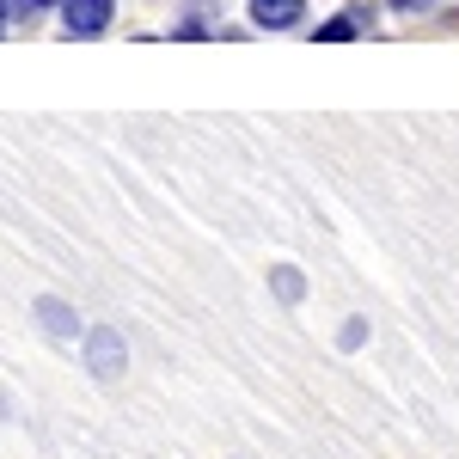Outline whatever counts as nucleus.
<instances>
[{
    "instance_id": "9",
    "label": "nucleus",
    "mask_w": 459,
    "mask_h": 459,
    "mask_svg": "<svg viewBox=\"0 0 459 459\" xmlns=\"http://www.w3.org/2000/svg\"><path fill=\"white\" fill-rule=\"evenodd\" d=\"M392 6H398V13H429L435 0H392Z\"/></svg>"
},
{
    "instance_id": "5",
    "label": "nucleus",
    "mask_w": 459,
    "mask_h": 459,
    "mask_svg": "<svg viewBox=\"0 0 459 459\" xmlns=\"http://www.w3.org/2000/svg\"><path fill=\"white\" fill-rule=\"evenodd\" d=\"M270 294H276L282 307H300V300H307V276H300L294 264H276V270H270Z\"/></svg>"
},
{
    "instance_id": "8",
    "label": "nucleus",
    "mask_w": 459,
    "mask_h": 459,
    "mask_svg": "<svg viewBox=\"0 0 459 459\" xmlns=\"http://www.w3.org/2000/svg\"><path fill=\"white\" fill-rule=\"evenodd\" d=\"M350 25H355V31L374 25V0H350Z\"/></svg>"
},
{
    "instance_id": "10",
    "label": "nucleus",
    "mask_w": 459,
    "mask_h": 459,
    "mask_svg": "<svg viewBox=\"0 0 459 459\" xmlns=\"http://www.w3.org/2000/svg\"><path fill=\"white\" fill-rule=\"evenodd\" d=\"M37 6H62V0H19V13H25V19H31Z\"/></svg>"
},
{
    "instance_id": "11",
    "label": "nucleus",
    "mask_w": 459,
    "mask_h": 459,
    "mask_svg": "<svg viewBox=\"0 0 459 459\" xmlns=\"http://www.w3.org/2000/svg\"><path fill=\"white\" fill-rule=\"evenodd\" d=\"M0 25H6V13H0Z\"/></svg>"
},
{
    "instance_id": "1",
    "label": "nucleus",
    "mask_w": 459,
    "mask_h": 459,
    "mask_svg": "<svg viewBox=\"0 0 459 459\" xmlns=\"http://www.w3.org/2000/svg\"><path fill=\"white\" fill-rule=\"evenodd\" d=\"M80 355H86V374L92 380H123V368H129V343H123V331L117 325H92L86 337H80Z\"/></svg>"
},
{
    "instance_id": "4",
    "label": "nucleus",
    "mask_w": 459,
    "mask_h": 459,
    "mask_svg": "<svg viewBox=\"0 0 459 459\" xmlns=\"http://www.w3.org/2000/svg\"><path fill=\"white\" fill-rule=\"evenodd\" d=\"M307 19V0H251V25L257 31H288Z\"/></svg>"
},
{
    "instance_id": "7",
    "label": "nucleus",
    "mask_w": 459,
    "mask_h": 459,
    "mask_svg": "<svg viewBox=\"0 0 459 459\" xmlns=\"http://www.w3.org/2000/svg\"><path fill=\"white\" fill-rule=\"evenodd\" d=\"M368 343V318L355 313V318H343V331H337V350H361Z\"/></svg>"
},
{
    "instance_id": "3",
    "label": "nucleus",
    "mask_w": 459,
    "mask_h": 459,
    "mask_svg": "<svg viewBox=\"0 0 459 459\" xmlns=\"http://www.w3.org/2000/svg\"><path fill=\"white\" fill-rule=\"evenodd\" d=\"M62 25H68V37H105L110 0H62Z\"/></svg>"
},
{
    "instance_id": "2",
    "label": "nucleus",
    "mask_w": 459,
    "mask_h": 459,
    "mask_svg": "<svg viewBox=\"0 0 459 459\" xmlns=\"http://www.w3.org/2000/svg\"><path fill=\"white\" fill-rule=\"evenodd\" d=\"M31 318L43 325V337H56V343H74V337H86V325H80V313H74L62 294H37Z\"/></svg>"
},
{
    "instance_id": "6",
    "label": "nucleus",
    "mask_w": 459,
    "mask_h": 459,
    "mask_svg": "<svg viewBox=\"0 0 459 459\" xmlns=\"http://www.w3.org/2000/svg\"><path fill=\"white\" fill-rule=\"evenodd\" d=\"M318 43H350V37H355V25H350V13H337V19H325V25H318Z\"/></svg>"
}]
</instances>
